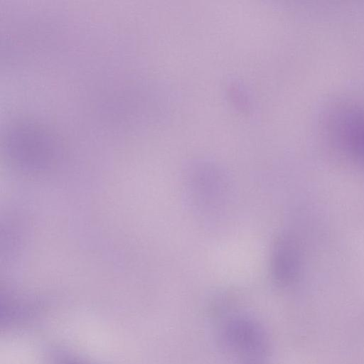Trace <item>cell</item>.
<instances>
[{
    "instance_id": "6da1fadb",
    "label": "cell",
    "mask_w": 364,
    "mask_h": 364,
    "mask_svg": "<svg viewBox=\"0 0 364 364\" xmlns=\"http://www.w3.org/2000/svg\"><path fill=\"white\" fill-rule=\"evenodd\" d=\"M326 125L336 142L364 160V107L341 105L331 110Z\"/></svg>"
},
{
    "instance_id": "7a4b0ae2",
    "label": "cell",
    "mask_w": 364,
    "mask_h": 364,
    "mask_svg": "<svg viewBox=\"0 0 364 364\" xmlns=\"http://www.w3.org/2000/svg\"><path fill=\"white\" fill-rule=\"evenodd\" d=\"M227 343L237 353L240 364H266L267 344L262 331L251 320L236 318L225 327Z\"/></svg>"
},
{
    "instance_id": "3957f363",
    "label": "cell",
    "mask_w": 364,
    "mask_h": 364,
    "mask_svg": "<svg viewBox=\"0 0 364 364\" xmlns=\"http://www.w3.org/2000/svg\"><path fill=\"white\" fill-rule=\"evenodd\" d=\"M299 267L300 255L296 241L290 235H281L277 239L272 249V278L279 285H289L296 279Z\"/></svg>"
},
{
    "instance_id": "277c9868",
    "label": "cell",
    "mask_w": 364,
    "mask_h": 364,
    "mask_svg": "<svg viewBox=\"0 0 364 364\" xmlns=\"http://www.w3.org/2000/svg\"><path fill=\"white\" fill-rule=\"evenodd\" d=\"M218 173L205 171L195 173L188 176L190 191L197 202L206 207L216 202L218 196H222L223 191H226V183L224 176Z\"/></svg>"
}]
</instances>
